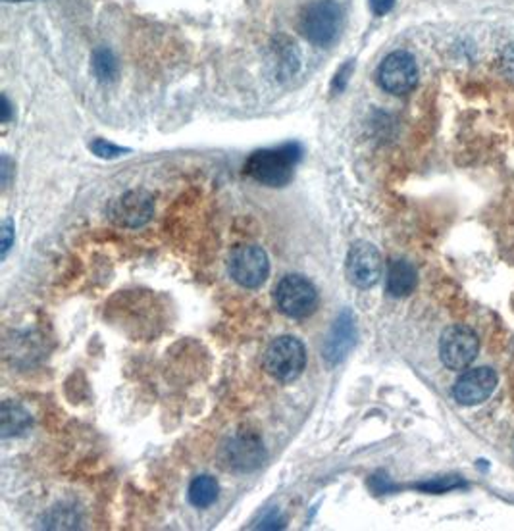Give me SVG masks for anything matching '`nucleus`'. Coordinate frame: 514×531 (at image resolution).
Here are the masks:
<instances>
[{
  "label": "nucleus",
  "mask_w": 514,
  "mask_h": 531,
  "mask_svg": "<svg viewBox=\"0 0 514 531\" xmlns=\"http://www.w3.org/2000/svg\"><path fill=\"white\" fill-rule=\"evenodd\" d=\"M303 148L299 143H286L276 148H262L253 153L245 162V173L256 183L266 187H283L293 180L295 166L299 164Z\"/></svg>",
  "instance_id": "nucleus-1"
},
{
  "label": "nucleus",
  "mask_w": 514,
  "mask_h": 531,
  "mask_svg": "<svg viewBox=\"0 0 514 531\" xmlns=\"http://www.w3.org/2000/svg\"><path fill=\"white\" fill-rule=\"evenodd\" d=\"M343 30V8L335 0H316L303 8L299 16L301 35L316 47H330Z\"/></svg>",
  "instance_id": "nucleus-2"
},
{
  "label": "nucleus",
  "mask_w": 514,
  "mask_h": 531,
  "mask_svg": "<svg viewBox=\"0 0 514 531\" xmlns=\"http://www.w3.org/2000/svg\"><path fill=\"white\" fill-rule=\"evenodd\" d=\"M306 366L305 345L297 337L283 335L274 339L264 354L266 372L278 381H293Z\"/></svg>",
  "instance_id": "nucleus-3"
},
{
  "label": "nucleus",
  "mask_w": 514,
  "mask_h": 531,
  "mask_svg": "<svg viewBox=\"0 0 514 531\" xmlns=\"http://www.w3.org/2000/svg\"><path fill=\"white\" fill-rule=\"evenodd\" d=\"M229 276L237 281L241 288L256 289L268 279L270 274V262L268 254L262 247L256 244H239L229 254L227 262Z\"/></svg>",
  "instance_id": "nucleus-4"
},
{
  "label": "nucleus",
  "mask_w": 514,
  "mask_h": 531,
  "mask_svg": "<svg viewBox=\"0 0 514 531\" xmlns=\"http://www.w3.org/2000/svg\"><path fill=\"white\" fill-rule=\"evenodd\" d=\"M276 303L289 318H306L318 306L315 285L303 276H286L276 288Z\"/></svg>",
  "instance_id": "nucleus-5"
},
{
  "label": "nucleus",
  "mask_w": 514,
  "mask_h": 531,
  "mask_svg": "<svg viewBox=\"0 0 514 531\" xmlns=\"http://www.w3.org/2000/svg\"><path fill=\"white\" fill-rule=\"evenodd\" d=\"M377 84L391 94H407L418 84V66L412 54L407 50H395L387 54L377 67Z\"/></svg>",
  "instance_id": "nucleus-6"
},
{
  "label": "nucleus",
  "mask_w": 514,
  "mask_h": 531,
  "mask_svg": "<svg viewBox=\"0 0 514 531\" xmlns=\"http://www.w3.org/2000/svg\"><path fill=\"white\" fill-rule=\"evenodd\" d=\"M478 335L466 325H453L441 335L439 357L451 370H466L478 357Z\"/></svg>",
  "instance_id": "nucleus-7"
},
{
  "label": "nucleus",
  "mask_w": 514,
  "mask_h": 531,
  "mask_svg": "<svg viewBox=\"0 0 514 531\" xmlns=\"http://www.w3.org/2000/svg\"><path fill=\"white\" fill-rule=\"evenodd\" d=\"M220 458L227 470L253 472L264 465L266 451L262 441L256 435L237 433L222 445Z\"/></svg>",
  "instance_id": "nucleus-8"
},
{
  "label": "nucleus",
  "mask_w": 514,
  "mask_h": 531,
  "mask_svg": "<svg viewBox=\"0 0 514 531\" xmlns=\"http://www.w3.org/2000/svg\"><path fill=\"white\" fill-rule=\"evenodd\" d=\"M382 256L370 243H357L347 254V278L359 289H370L382 278Z\"/></svg>",
  "instance_id": "nucleus-9"
},
{
  "label": "nucleus",
  "mask_w": 514,
  "mask_h": 531,
  "mask_svg": "<svg viewBox=\"0 0 514 531\" xmlns=\"http://www.w3.org/2000/svg\"><path fill=\"white\" fill-rule=\"evenodd\" d=\"M497 387V374L492 367H474L456 379L453 397L463 406H476L492 397Z\"/></svg>",
  "instance_id": "nucleus-10"
},
{
  "label": "nucleus",
  "mask_w": 514,
  "mask_h": 531,
  "mask_svg": "<svg viewBox=\"0 0 514 531\" xmlns=\"http://www.w3.org/2000/svg\"><path fill=\"white\" fill-rule=\"evenodd\" d=\"M155 214V200L146 190H129L116 199L111 207V217L126 227H139L151 220Z\"/></svg>",
  "instance_id": "nucleus-11"
},
{
  "label": "nucleus",
  "mask_w": 514,
  "mask_h": 531,
  "mask_svg": "<svg viewBox=\"0 0 514 531\" xmlns=\"http://www.w3.org/2000/svg\"><path fill=\"white\" fill-rule=\"evenodd\" d=\"M355 341H357L355 318L349 310H343L333 322L326 343H323V358H326L332 366L340 364L350 352V349L355 347Z\"/></svg>",
  "instance_id": "nucleus-12"
},
{
  "label": "nucleus",
  "mask_w": 514,
  "mask_h": 531,
  "mask_svg": "<svg viewBox=\"0 0 514 531\" xmlns=\"http://www.w3.org/2000/svg\"><path fill=\"white\" fill-rule=\"evenodd\" d=\"M387 293L391 296H407L418 285L416 268L407 261H394L387 268Z\"/></svg>",
  "instance_id": "nucleus-13"
},
{
  "label": "nucleus",
  "mask_w": 514,
  "mask_h": 531,
  "mask_svg": "<svg viewBox=\"0 0 514 531\" xmlns=\"http://www.w3.org/2000/svg\"><path fill=\"white\" fill-rule=\"evenodd\" d=\"M0 421H3V438H13L30 429L31 416L23 406L6 401L0 408Z\"/></svg>",
  "instance_id": "nucleus-14"
},
{
  "label": "nucleus",
  "mask_w": 514,
  "mask_h": 531,
  "mask_svg": "<svg viewBox=\"0 0 514 531\" xmlns=\"http://www.w3.org/2000/svg\"><path fill=\"white\" fill-rule=\"evenodd\" d=\"M220 485L212 475H199L189 485V502L197 509H208L218 499Z\"/></svg>",
  "instance_id": "nucleus-15"
},
{
  "label": "nucleus",
  "mask_w": 514,
  "mask_h": 531,
  "mask_svg": "<svg viewBox=\"0 0 514 531\" xmlns=\"http://www.w3.org/2000/svg\"><path fill=\"white\" fill-rule=\"evenodd\" d=\"M91 66H93L94 77H97L101 84H112V81L120 74V66H118L116 54L108 47H99L97 50L93 52Z\"/></svg>",
  "instance_id": "nucleus-16"
},
{
  "label": "nucleus",
  "mask_w": 514,
  "mask_h": 531,
  "mask_svg": "<svg viewBox=\"0 0 514 531\" xmlns=\"http://www.w3.org/2000/svg\"><path fill=\"white\" fill-rule=\"evenodd\" d=\"M89 148L94 156L104 158V160H114V158H120L128 153V148H121V146H118L114 143H108L104 139H94L89 145Z\"/></svg>",
  "instance_id": "nucleus-17"
},
{
  "label": "nucleus",
  "mask_w": 514,
  "mask_h": 531,
  "mask_svg": "<svg viewBox=\"0 0 514 531\" xmlns=\"http://www.w3.org/2000/svg\"><path fill=\"white\" fill-rule=\"evenodd\" d=\"M353 70H355L353 60H349L347 64H343V66L340 67V70H337V74H335V77H333V81H332V91H333V93H341V91L347 87L349 77H350V74H353Z\"/></svg>",
  "instance_id": "nucleus-18"
},
{
  "label": "nucleus",
  "mask_w": 514,
  "mask_h": 531,
  "mask_svg": "<svg viewBox=\"0 0 514 531\" xmlns=\"http://www.w3.org/2000/svg\"><path fill=\"white\" fill-rule=\"evenodd\" d=\"M456 485H461V483L455 482L453 478H441V480H438V482L422 483V485H418V487L424 489V491H428V493H441V491H445V489H453V487H456Z\"/></svg>",
  "instance_id": "nucleus-19"
},
{
  "label": "nucleus",
  "mask_w": 514,
  "mask_h": 531,
  "mask_svg": "<svg viewBox=\"0 0 514 531\" xmlns=\"http://www.w3.org/2000/svg\"><path fill=\"white\" fill-rule=\"evenodd\" d=\"M397 0H370V8L376 16H386L391 10H394Z\"/></svg>",
  "instance_id": "nucleus-20"
},
{
  "label": "nucleus",
  "mask_w": 514,
  "mask_h": 531,
  "mask_svg": "<svg viewBox=\"0 0 514 531\" xmlns=\"http://www.w3.org/2000/svg\"><path fill=\"white\" fill-rule=\"evenodd\" d=\"M0 234H3V258H4L12 247V241H13V226L10 220H6L3 224V231H0Z\"/></svg>",
  "instance_id": "nucleus-21"
},
{
  "label": "nucleus",
  "mask_w": 514,
  "mask_h": 531,
  "mask_svg": "<svg viewBox=\"0 0 514 531\" xmlns=\"http://www.w3.org/2000/svg\"><path fill=\"white\" fill-rule=\"evenodd\" d=\"M256 527H262V529H278V527H283V518H279L278 512H270L266 514L264 518L261 520V524Z\"/></svg>",
  "instance_id": "nucleus-22"
},
{
  "label": "nucleus",
  "mask_w": 514,
  "mask_h": 531,
  "mask_svg": "<svg viewBox=\"0 0 514 531\" xmlns=\"http://www.w3.org/2000/svg\"><path fill=\"white\" fill-rule=\"evenodd\" d=\"M10 119H12V106H10L8 97L4 94V97H3V121H4V124H8Z\"/></svg>",
  "instance_id": "nucleus-23"
},
{
  "label": "nucleus",
  "mask_w": 514,
  "mask_h": 531,
  "mask_svg": "<svg viewBox=\"0 0 514 531\" xmlns=\"http://www.w3.org/2000/svg\"><path fill=\"white\" fill-rule=\"evenodd\" d=\"M10 160L4 156L3 158V183H4V187L8 185V175H10Z\"/></svg>",
  "instance_id": "nucleus-24"
},
{
  "label": "nucleus",
  "mask_w": 514,
  "mask_h": 531,
  "mask_svg": "<svg viewBox=\"0 0 514 531\" xmlns=\"http://www.w3.org/2000/svg\"><path fill=\"white\" fill-rule=\"evenodd\" d=\"M4 3H31V0H4Z\"/></svg>",
  "instance_id": "nucleus-25"
}]
</instances>
